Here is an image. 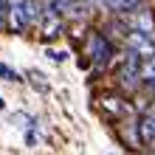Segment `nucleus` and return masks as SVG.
Here are the masks:
<instances>
[{
  "mask_svg": "<svg viewBox=\"0 0 155 155\" xmlns=\"http://www.w3.org/2000/svg\"><path fill=\"white\" fill-rule=\"evenodd\" d=\"M6 28L12 34H23L28 31V12H25V0H8L6 6Z\"/></svg>",
  "mask_w": 155,
  "mask_h": 155,
  "instance_id": "obj_2",
  "label": "nucleus"
},
{
  "mask_svg": "<svg viewBox=\"0 0 155 155\" xmlns=\"http://www.w3.org/2000/svg\"><path fill=\"white\" fill-rule=\"evenodd\" d=\"M99 6H113V0H96Z\"/></svg>",
  "mask_w": 155,
  "mask_h": 155,
  "instance_id": "obj_11",
  "label": "nucleus"
},
{
  "mask_svg": "<svg viewBox=\"0 0 155 155\" xmlns=\"http://www.w3.org/2000/svg\"><path fill=\"white\" fill-rule=\"evenodd\" d=\"M124 23H127V31H141V34H155V14L152 8L141 6L135 12L124 14Z\"/></svg>",
  "mask_w": 155,
  "mask_h": 155,
  "instance_id": "obj_3",
  "label": "nucleus"
},
{
  "mask_svg": "<svg viewBox=\"0 0 155 155\" xmlns=\"http://www.w3.org/2000/svg\"><path fill=\"white\" fill-rule=\"evenodd\" d=\"M59 34H62V20H59V17L45 14L42 23H40V37L42 40H54V37H59Z\"/></svg>",
  "mask_w": 155,
  "mask_h": 155,
  "instance_id": "obj_6",
  "label": "nucleus"
},
{
  "mask_svg": "<svg viewBox=\"0 0 155 155\" xmlns=\"http://www.w3.org/2000/svg\"><path fill=\"white\" fill-rule=\"evenodd\" d=\"M90 57H93V62H96V68H104L107 62H110V57H113V48H110V42H107L102 34H93L90 37Z\"/></svg>",
  "mask_w": 155,
  "mask_h": 155,
  "instance_id": "obj_4",
  "label": "nucleus"
},
{
  "mask_svg": "<svg viewBox=\"0 0 155 155\" xmlns=\"http://www.w3.org/2000/svg\"><path fill=\"white\" fill-rule=\"evenodd\" d=\"M3 107H6V104H3V99H0V110H3Z\"/></svg>",
  "mask_w": 155,
  "mask_h": 155,
  "instance_id": "obj_12",
  "label": "nucleus"
},
{
  "mask_svg": "<svg viewBox=\"0 0 155 155\" xmlns=\"http://www.w3.org/2000/svg\"><path fill=\"white\" fill-rule=\"evenodd\" d=\"M48 59L51 62H62V59H65V54H62V51H48Z\"/></svg>",
  "mask_w": 155,
  "mask_h": 155,
  "instance_id": "obj_9",
  "label": "nucleus"
},
{
  "mask_svg": "<svg viewBox=\"0 0 155 155\" xmlns=\"http://www.w3.org/2000/svg\"><path fill=\"white\" fill-rule=\"evenodd\" d=\"M71 6H74V0H45V14L62 20L65 14H71Z\"/></svg>",
  "mask_w": 155,
  "mask_h": 155,
  "instance_id": "obj_7",
  "label": "nucleus"
},
{
  "mask_svg": "<svg viewBox=\"0 0 155 155\" xmlns=\"http://www.w3.org/2000/svg\"><path fill=\"white\" fill-rule=\"evenodd\" d=\"M141 6H144V0H113V8L121 12V14H130V12H135Z\"/></svg>",
  "mask_w": 155,
  "mask_h": 155,
  "instance_id": "obj_8",
  "label": "nucleus"
},
{
  "mask_svg": "<svg viewBox=\"0 0 155 155\" xmlns=\"http://www.w3.org/2000/svg\"><path fill=\"white\" fill-rule=\"evenodd\" d=\"M124 45H127V51H130V54H135V57H138L141 62L155 57V37H152V34L127 31V34H124Z\"/></svg>",
  "mask_w": 155,
  "mask_h": 155,
  "instance_id": "obj_1",
  "label": "nucleus"
},
{
  "mask_svg": "<svg viewBox=\"0 0 155 155\" xmlns=\"http://www.w3.org/2000/svg\"><path fill=\"white\" fill-rule=\"evenodd\" d=\"M152 93H155V85H152Z\"/></svg>",
  "mask_w": 155,
  "mask_h": 155,
  "instance_id": "obj_13",
  "label": "nucleus"
},
{
  "mask_svg": "<svg viewBox=\"0 0 155 155\" xmlns=\"http://www.w3.org/2000/svg\"><path fill=\"white\" fill-rule=\"evenodd\" d=\"M6 0H0V28H3V25H6Z\"/></svg>",
  "mask_w": 155,
  "mask_h": 155,
  "instance_id": "obj_10",
  "label": "nucleus"
},
{
  "mask_svg": "<svg viewBox=\"0 0 155 155\" xmlns=\"http://www.w3.org/2000/svg\"><path fill=\"white\" fill-rule=\"evenodd\" d=\"M138 141L147 144V147H155V107H150V113L141 118V124H138Z\"/></svg>",
  "mask_w": 155,
  "mask_h": 155,
  "instance_id": "obj_5",
  "label": "nucleus"
}]
</instances>
